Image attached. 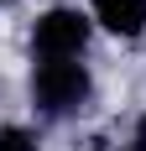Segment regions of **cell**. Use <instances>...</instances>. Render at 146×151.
I'll use <instances>...</instances> for the list:
<instances>
[{"label": "cell", "instance_id": "6", "mask_svg": "<svg viewBox=\"0 0 146 151\" xmlns=\"http://www.w3.org/2000/svg\"><path fill=\"white\" fill-rule=\"evenodd\" d=\"M120 151H131V146H120Z\"/></svg>", "mask_w": 146, "mask_h": 151}, {"label": "cell", "instance_id": "5", "mask_svg": "<svg viewBox=\"0 0 146 151\" xmlns=\"http://www.w3.org/2000/svg\"><path fill=\"white\" fill-rule=\"evenodd\" d=\"M131 151H146V115L136 120V130H131Z\"/></svg>", "mask_w": 146, "mask_h": 151}, {"label": "cell", "instance_id": "1", "mask_svg": "<svg viewBox=\"0 0 146 151\" xmlns=\"http://www.w3.org/2000/svg\"><path fill=\"white\" fill-rule=\"evenodd\" d=\"M94 94V78L78 58H52V63H37L31 68V104L42 109L47 120H68L89 104Z\"/></svg>", "mask_w": 146, "mask_h": 151}, {"label": "cell", "instance_id": "2", "mask_svg": "<svg viewBox=\"0 0 146 151\" xmlns=\"http://www.w3.org/2000/svg\"><path fill=\"white\" fill-rule=\"evenodd\" d=\"M89 31H94V16L73 11V5H52V11H42V16H37V26H31V58H37V63L84 58Z\"/></svg>", "mask_w": 146, "mask_h": 151}, {"label": "cell", "instance_id": "7", "mask_svg": "<svg viewBox=\"0 0 146 151\" xmlns=\"http://www.w3.org/2000/svg\"><path fill=\"white\" fill-rule=\"evenodd\" d=\"M0 5H5V0H0Z\"/></svg>", "mask_w": 146, "mask_h": 151}, {"label": "cell", "instance_id": "3", "mask_svg": "<svg viewBox=\"0 0 146 151\" xmlns=\"http://www.w3.org/2000/svg\"><path fill=\"white\" fill-rule=\"evenodd\" d=\"M89 16L115 37H141L146 31V0H89Z\"/></svg>", "mask_w": 146, "mask_h": 151}, {"label": "cell", "instance_id": "4", "mask_svg": "<svg viewBox=\"0 0 146 151\" xmlns=\"http://www.w3.org/2000/svg\"><path fill=\"white\" fill-rule=\"evenodd\" d=\"M0 151H37V136L21 125H0Z\"/></svg>", "mask_w": 146, "mask_h": 151}]
</instances>
